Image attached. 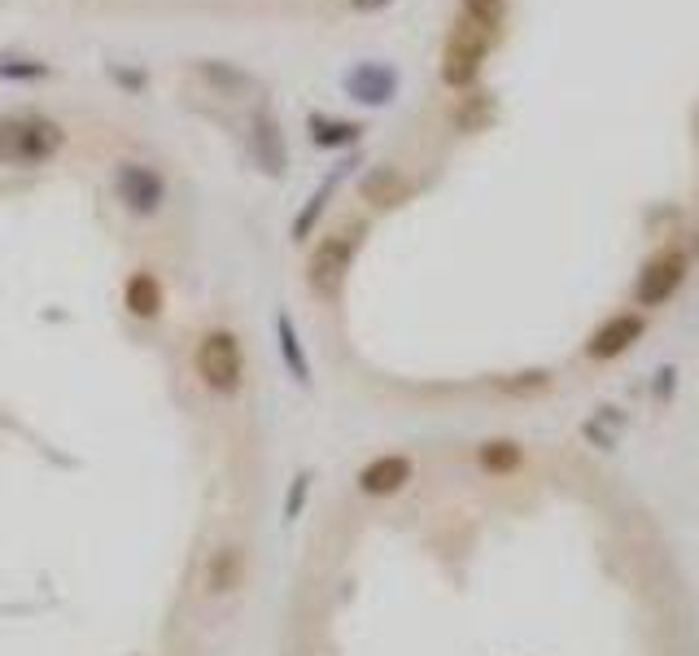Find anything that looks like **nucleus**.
<instances>
[{"mask_svg":"<svg viewBox=\"0 0 699 656\" xmlns=\"http://www.w3.org/2000/svg\"><path fill=\"white\" fill-rule=\"evenodd\" d=\"M66 145V127L49 115H9L0 119V163L4 167H45Z\"/></svg>","mask_w":699,"mask_h":656,"instance_id":"1","label":"nucleus"},{"mask_svg":"<svg viewBox=\"0 0 699 656\" xmlns=\"http://www.w3.org/2000/svg\"><path fill=\"white\" fill-rule=\"evenodd\" d=\"M193 368H197V381H201L210 394L233 399L236 390L245 385V351H240V337L228 333V329H210V333H201L197 355H193Z\"/></svg>","mask_w":699,"mask_h":656,"instance_id":"2","label":"nucleus"},{"mask_svg":"<svg viewBox=\"0 0 699 656\" xmlns=\"http://www.w3.org/2000/svg\"><path fill=\"white\" fill-rule=\"evenodd\" d=\"M358 241H363V228H358V224H346V228L328 233V237L315 245V254H311V263H306V285H311L319 298H337V294H342Z\"/></svg>","mask_w":699,"mask_h":656,"instance_id":"3","label":"nucleus"},{"mask_svg":"<svg viewBox=\"0 0 699 656\" xmlns=\"http://www.w3.org/2000/svg\"><path fill=\"white\" fill-rule=\"evenodd\" d=\"M490 40H494V36H485L476 22L460 18V22L451 27V36H446V49H442V79H446L451 88L476 84L481 66H485V53H490Z\"/></svg>","mask_w":699,"mask_h":656,"instance_id":"4","label":"nucleus"},{"mask_svg":"<svg viewBox=\"0 0 699 656\" xmlns=\"http://www.w3.org/2000/svg\"><path fill=\"white\" fill-rule=\"evenodd\" d=\"M115 197L131 215H158L167 202V179L145 163H118L115 167Z\"/></svg>","mask_w":699,"mask_h":656,"instance_id":"5","label":"nucleus"},{"mask_svg":"<svg viewBox=\"0 0 699 656\" xmlns=\"http://www.w3.org/2000/svg\"><path fill=\"white\" fill-rule=\"evenodd\" d=\"M682 281H687V254L682 249H664V254H656L642 267L634 298H639V306H660V302H669L682 290Z\"/></svg>","mask_w":699,"mask_h":656,"instance_id":"6","label":"nucleus"},{"mask_svg":"<svg viewBox=\"0 0 699 656\" xmlns=\"http://www.w3.org/2000/svg\"><path fill=\"white\" fill-rule=\"evenodd\" d=\"M346 92L363 106H385L398 92V70L385 61H358L346 75Z\"/></svg>","mask_w":699,"mask_h":656,"instance_id":"7","label":"nucleus"},{"mask_svg":"<svg viewBox=\"0 0 699 656\" xmlns=\"http://www.w3.org/2000/svg\"><path fill=\"white\" fill-rule=\"evenodd\" d=\"M642 315H634V311H621V315H612L608 324H599L594 329V337H590V346H585V355L590 359H617V355H626L634 342L642 337Z\"/></svg>","mask_w":699,"mask_h":656,"instance_id":"8","label":"nucleus"},{"mask_svg":"<svg viewBox=\"0 0 699 656\" xmlns=\"http://www.w3.org/2000/svg\"><path fill=\"white\" fill-rule=\"evenodd\" d=\"M249 154H254V163L267 172V176H280L285 172V136H280V123L272 110H258L254 123H249Z\"/></svg>","mask_w":699,"mask_h":656,"instance_id":"9","label":"nucleus"},{"mask_svg":"<svg viewBox=\"0 0 699 656\" xmlns=\"http://www.w3.org/2000/svg\"><path fill=\"white\" fill-rule=\"evenodd\" d=\"M411 460L407 456H376L358 469V490L372 495V499H385V495H398L411 481Z\"/></svg>","mask_w":699,"mask_h":656,"instance_id":"10","label":"nucleus"},{"mask_svg":"<svg viewBox=\"0 0 699 656\" xmlns=\"http://www.w3.org/2000/svg\"><path fill=\"white\" fill-rule=\"evenodd\" d=\"M201 582H206V596H233L236 587L245 582V551H240L236 542L215 547L210 560H206Z\"/></svg>","mask_w":699,"mask_h":656,"instance_id":"11","label":"nucleus"},{"mask_svg":"<svg viewBox=\"0 0 699 656\" xmlns=\"http://www.w3.org/2000/svg\"><path fill=\"white\" fill-rule=\"evenodd\" d=\"M122 306H127L136 320H158L163 306H167V290H163V281H158L149 267H140V272H131L127 285H122Z\"/></svg>","mask_w":699,"mask_h":656,"instance_id":"12","label":"nucleus"},{"mask_svg":"<svg viewBox=\"0 0 699 656\" xmlns=\"http://www.w3.org/2000/svg\"><path fill=\"white\" fill-rule=\"evenodd\" d=\"M358 193H363V202H372L376 210H390V206L407 202L411 184L398 167H367L363 179H358Z\"/></svg>","mask_w":699,"mask_h":656,"instance_id":"13","label":"nucleus"},{"mask_svg":"<svg viewBox=\"0 0 699 656\" xmlns=\"http://www.w3.org/2000/svg\"><path fill=\"white\" fill-rule=\"evenodd\" d=\"M197 75H201V84H210L219 97H245V92H258V79L249 75V70H240L233 61H197Z\"/></svg>","mask_w":699,"mask_h":656,"instance_id":"14","label":"nucleus"},{"mask_svg":"<svg viewBox=\"0 0 699 656\" xmlns=\"http://www.w3.org/2000/svg\"><path fill=\"white\" fill-rule=\"evenodd\" d=\"M521 447L512 442V438H494V442H485L481 451H476V464L485 469V473H512V469H521Z\"/></svg>","mask_w":699,"mask_h":656,"instance_id":"15","label":"nucleus"},{"mask_svg":"<svg viewBox=\"0 0 699 656\" xmlns=\"http://www.w3.org/2000/svg\"><path fill=\"white\" fill-rule=\"evenodd\" d=\"M358 123H346V119H324V115H311V140L319 145V149H337V145H354L358 140Z\"/></svg>","mask_w":699,"mask_h":656,"instance_id":"16","label":"nucleus"},{"mask_svg":"<svg viewBox=\"0 0 699 656\" xmlns=\"http://www.w3.org/2000/svg\"><path fill=\"white\" fill-rule=\"evenodd\" d=\"M460 4H464L467 22H476L485 36H499L508 22V0H460Z\"/></svg>","mask_w":699,"mask_h":656,"instance_id":"17","label":"nucleus"},{"mask_svg":"<svg viewBox=\"0 0 699 656\" xmlns=\"http://www.w3.org/2000/svg\"><path fill=\"white\" fill-rule=\"evenodd\" d=\"M0 79H18V84H36V79H49V61L18 58V53H0Z\"/></svg>","mask_w":699,"mask_h":656,"instance_id":"18","label":"nucleus"},{"mask_svg":"<svg viewBox=\"0 0 699 656\" xmlns=\"http://www.w3.org/2000/svg\"><path fill=\"white\" fill-rule=\"evenodd\" d=\"M490 119H494V97H485V92L464 97V106H460V115H455V123H460L464 131H481Z\"/></svg>","mask_w":699,"mask_h":656,"instance_id":"19","label":"nucleus"},{"mask_svg":"<svg viewBox=\"0 0 699 656\" xmlns=\"http://www.w3.org/2000/svg\"><path fill=\"white\" fill-rule=\"evenodd\" d=\"M280 351H285V359L293 363V372L306 381V359H302V346H297V333H293V324L280 315Z\"/></svg>","mask_w":699,"mask_h":656,"instance_id":"20","label":"nucleus"},{"mask_svg":"<svg viewBox=\"0 0 699 656\" xmlns=\"http://www.w3.org/2000/svg\"><path fill=\"white\" fill-rule=\"evenodd\" d=\"M385 4H394V0H350V9H358V13H376Z\"/></svg>","mask_w":699,"mask_h":656,"instance_id":"21","label":"nucleus"}]
</instances>
